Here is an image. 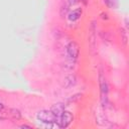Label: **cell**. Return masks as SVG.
Here are the masks:
<instances>
[{
    "label": "cell",
    "mask_w": 129,
    "mask_h": 129,
    "mask_svg": "<svg viewBox=\"0 0 129 129\" xmlns=\"http://www.w3.org/2000/svg\"><path fill=\"white\" fill-rule=\"evenodd\" d=\"M99 86H100V94H101V104L105 107L108 105V83L106 81L105 76L101 73H99Z\"/></svg>",
    "instance_id": "1"
},
{
    "label": "cell",
    "mask_w": 129,
    "mask_h": 129,
    "mask_svg": "<svg viewBox=\"0 0 129 129\" xmlns=\"http://www.w3.org/2000/svg\"><path fill=\"white\" fill-rule=\"evenodd\" d=\"M36 119L45 124H52L57 121V117L50 110H41L36 114Z\"/></svg>",
    "instance_id": "2"
},
{
    "label": "cell",
    "mask_w": 129,
    "mask_h": 129,
    "mask_svg": "<svg viewBox=\"0 0 129 129\" xmlns=\"http://www.w3.org/2000/svg\"><path fill=\"white\" fill-rule=\"evenodd\" d=\"M73 114L70 111H63L58 117H57V124L59 126V128H67L68 126H70V124L73 122Z\"/></svg>",
    "instance_id": "3"
},
{
    "label": "cell",
    "mask_w": 129,
    "mask_h": 129,
    "mask_svg": "<svg viewBox=\"0 0 129 129\" xmlns=\"http://www.w3.org/2000/svg\"><path fill=\"white\" fill-rule=\"evenodd\" d=\"M67 54L70 58L77 59L80 54V46L76 41H70L67 45Z\"/></svg>",
    "instance_id": "4"
},
{
    "label": "cell",
    "mask_w": 129,
    "mask_h": 129,
    "mask_svg": "<svg viewBox=\"0 0 129 129\" xmlns=\"http://www.w3.org/2000/svg\"><path fill=\"white\" fill-rule=\"evenodd\" d=\"M76 84H77V77L75 75H69L63 79V84L62 85H63L64 88L69 89V88L74 87Z\"/></svg>",
    "instance_id": "5"
},
{
    "label": "cell",
    "mask_w": 129,
    "mask_h": 129,
    "mask_svg": "<svg viewBox=\"0 0 129 129\" xmlns=\"http://www.w3.org/2000/svg\"><path fill=\"white\" fill-rule=\"evenodd\" d=\"M82 13H83L82 8H76L73 11H70L68 13V19L70 21H77L82 16Z\"/></svg>",
    "instance_id": "6"
},
{
    "label": "cell",
    "mask_w": 129,
    "mask_h": 129,
    "mask_svg": "<svg viewBox=\"0 0 129 129\" xmlns=\"http://www.w3.org/2000/svg\"><path fill=\"white\" fill-rule=\"evenodd\" d=\"M64 110H66V106H64L63 104H61V103L54 104V105L51 107V109H50V111H51L56 117H58Z\"/></svg>",
    "instance_id": "7"
},
{
    "label": "cell",
    "mask_w": 129,
    "mask_h": 129,
    "mask_svg": "<svg viewBox=\"0 0 129 129\" xmlns=\"http://www.w3.org/2000/svg\"><path fill=\"white\" fill-rule=\"evenodd\" d=\"M95 31H96L95 21H93L91 24V27H90V35H89V42H90L92 48L95 47Z\"/></svg>",
    "instance_id": "8"
},
{
    "label": "cell",
    "mask_w": 129,
    "mask_h": 129,
    "mask_svg": "<svg viewBox=\"0 0 129 129\" xmlns=\"http://www.w3.org/2000/svg\"><path fill=\"white\" fill-rule=\"evenodd\" d=\"M8 114H9V116H10L11 118L16 119V120H18V119L21 118V113H20V111L17 110V109H10Z\"/></svg>",
    "instance_id": "9"
},
{
    "label": "cell",
    "mask_w": 129,
    "mask_h": 129,
    "mask_svg": "<svg viewBox=\"0 0 129 129\" xmlns=\"http://www.w3.org/2000/svg\"><path fill=\"white\" fill-rule=\"evenodd\" d=\"M75 63H76V59H73V58H70L64 62V67L69 70H73L75 68Z\"/></svg>",
    "instance_id": "10"
},
{
    "label": "cell",
    "mask_w": 129,
    "mask_h": 129,
    "mask_svg": "<svg viewBox=\"0 0 129 129\" xmlns=\"http://www.w3.org/2000/svg\"><path fill=\"white\" fill-rule=\"evenodd\" d=\"M69 11H70V7L67 6V5H64V4H61V6H60V11H59L60 15L63 17V16H66V15L69 13Z\"/></svg>",
    "instance_id": "11"
},
{
    "label": "cell",
    "mask_w": 129,
    "mask_h": 129,
    "mask_svg": "<svg viewBox=\"0 0 129 129\" xmlns=\"http://www.w3.org/2000/svg\"><path fill=\"white\" fill-rule=\"evenodd\" d=\"M104 3L109 8H115L117 6V0H104Z\"/></svg>",
    "instance_id": "12"
},
{
    "label": "cell",
    "mask_w": 129,
    "mask_h": 129,
    "mask_svg": "<svg viewBox=\"0 0 129 129\" xmlns=\"http://www.w3.org/2000/svg\"><path fill=\"white\" fill-rule=\"evenodd\" d=\"M120 33H121V38H122V41H123V43L124 44H126L127 43V32L123 29V28H121V30H120Z\"/></svg>",
    "instance_id": "13"
},
{
    "label": "cell",
    "mask_w": 129,
    "mask_h": 129,
    "mask_svg": "<svg viewBox=\"0 0 129 129\" xmlns=\"http://www.w3.org/2000/svg\"><path fill=\"white\" fill-rule=\"evenodd\" d=\"M79 1H80V0H62V4H64V5L69 6V7H71L72 5L77 4Z\"/></svg>",
    "instance_id": "14"
},
{
    "label": "cell",
    "mask_w": 129,
    "mask_h": 129,
    "mask_svg": "<svg viewBox=\"0 0 129 129\" xmlns=\"http://www.w3.org/2000/svg\"><path fill=\"white\" fill-rule=\"evenodd\" d=\"M20 128H31V126H28V125H21Z\"/></svg>",
    "instance_id": "15"
},
{
    "label": "cell",
    "mask_w": 129,
    "mask_h": 129,
    "mask_svg": "<svg viewBox=\"0 0 129 129\" xmlns=\"http://www.w3.org/2000/svg\"><path fill=\"white\" fill-rule=\"evenodd\" d=\"M3 108H4V105H3L2 103H0V111H2V110H3Z\"/></svg>",
    "instance_id": "16"
}]
</instances>
